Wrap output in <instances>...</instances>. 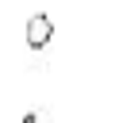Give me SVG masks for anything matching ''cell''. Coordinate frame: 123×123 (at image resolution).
<instances>
[{
  "label": "cell",
  "instance_id": "6da1fadb",
  "mask_svg": "<svg viewBox=\"0 0 123 123\" xmlns=\"http://www.w3.org/2000/svg\"><path fill=\"white\" fill-rule=\"evenodd\" d=\"M50 38H54V23H50V15H42V12L31 15V19H27V46H31V50H42Z\"/></svg>",
  "mask_w": 123,
  "mask_h": 123
}]
</instances>
